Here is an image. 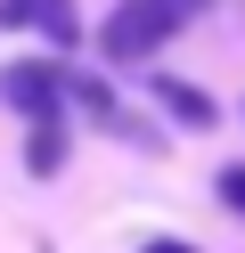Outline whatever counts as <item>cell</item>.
Here are the masks:
<instances>
[{
	"mask_svg": "<svg viewBox=\"0 0 245 253\" xmlns=\"http://www.w3.org/2000/svg\"><path fill=\"white\" fill-rule=\"evenodd\" d=\"M139 253H196V245H188V237H147Z\"/></svg>",
	"mask_w": 245,
	"mask_h": 253,
	"instance_id": "obj_7",
	"label": "cell"
},
{
	"mask_svg": "<svg viewBox=\"0 0 245 253\" xmlns=\"http://www.w3.org/2000/svg\"><path fill=\"white\" fill-rule=\"evenodd\" d=\"M221 204H229V212H245V164L221 171Z\"/></svg>",
	"mask_w": 245,
	"mask_h": 253,
	"instance_id": "obj_6",
	"label": "cell"
},
{
	"mask_svg": "<svg viewBox=\"0 0 245 253\" xmlns=\"http://www.w3.org/2000/svg\"><path fill=\"white\" fill-rule=\"evenodd\" d=\"M180 17H188L180 0H114V17H106V33H98V49H106L114 66H147V57L180 33Z\"/></svg>",
	"mask_w": 245,
	"mask_h": 253,
	"instance_id": "obj_1",
	"label": "cell"
},
{
	"mask_svg": "<svg viewBox=\"0 0 245 253\" xmlns=\"http://www.w3.org/2000/svg\"><path fill=\"white\" fill-rule=\"evenodd\" d=\"M16 25H41L57 49H74L82 25H74V0H0V33H16Z\"/></svg>",
	"mask_w": 245,
	"mask_h": 253,
	"instance_id": "obj_3",
	"label": "cell"
},
{
	"mask_svg": "<svg viewBox=\"0 0 245 253\" xmlns=\"http://www.w3.org/2000/svg\"><path fill=\"white\" fill-rule=\"evenodd\" d=\"M155 98H163V115L188 123V131H212V123H221V106H212L196 82H155Z\"/></svg>",
	"mask_w": 245,
	"mask_h": 253,
	"instance_id": "obj_5",
	"label": "cell"
},
{
	"mask_svg": "<svg viewBox=\"0 0 245 253\" xmlns=\"http://www.w3.org/2000/svg\"><path fill=\"white\" fill-rule=\"evenodd\" d=\"M65 155H74L65 123H57V115H33V139H25V164H33V180H57V171H65Z\"/></svg>",
	"mask_w": 245,
	"mask_h": 253,
	"instance_id": "obj_4",
	"label": "cell"
},
{
	"mask_svg": "<svg viewBox=\"0 0 245 253\" xmlns=\"http://www.w3.org/2000/svg\"><path fill=\"white\" fill-rule=\"evenodd\" d=\"M57 98H65V74L49 66V57L0 66V106H16V115H57Z\"/></svg>",
	"mask_w": 245,
	"mask_h": 253,
	"instance_id": "obj_2",
	"label": "cell"
}]
</instances>
